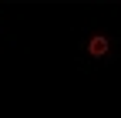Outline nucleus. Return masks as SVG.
Wrapping results in <instances>:
<instances>
[{
  "label": "nucleus",
  "mask_w": 121,
  "mask_h": 118,
  "mask_svg": "<svg viewBox=\"0 0 121 118\" xmlns=\"http://www.w3.org/2000/svg\"><path fill=\"white\" fill-rule=\"evenodd\" d=\"M87 51L94 54V57H101V54H108V37H91V44H87Z\"/></svg>",
  "instance_id": "f257e3e1"
}]
</instances>
